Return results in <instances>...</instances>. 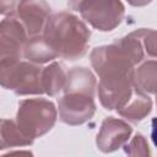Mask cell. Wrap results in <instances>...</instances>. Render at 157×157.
Returning a JSON list of instances; mask_svg holds the SVG:
<instances>
[{
  "instance_id": "cell-1",
  "label": "cell",
  "mask_w": 157,
  "mask_h": 157,
  "mask_svg": "<svg viewBox=\"0 0 157 157\" xmlns=\"http://www.w3.org/2000/svg\"><path fill=\"white\" fill-rule=\"evenodd\" d=\"M43 37L59 58L76 60L86 54L91 31L76 15L61 11L50 16Z\"/></svg>"
},
{
  "instance_id": "cell-2",
  "label": "cell",
  "mask_w": 157,
  "mask_h": 157,
  "mask_svg": "<svg viewBox=\"0 0 157 157\" xmlns=\"http://www.w3.org/2000/svg\"><path fill=\"white\" fill-rule=\"evenodd\" d=\"M144 58L145 52L140 42L130 33L112 44L94 48L90 54L91 65L99 78L131 75Z\"/></svg>"
},
{
  "instance_id": "cell-3",
  "label": "cell",
  "mask_w": 157,
  "mask_h": 157,
  "mask_svg": "<svg viewBox=\"0 0 157 157\" xmlns=\"http://www.w3.org/2000/svg\"><path fill=\"white\" fill-rule=\"evenodd\" d=\"M58 109L45 98H28L18 103L16 113L17 125L33 140L45 135L56 121Z\"/></svg>"
},
{
  "instance_id": "cell-4",
  "label": "cell",
  "mask_w": 157,
  "mask_h": 157,
  "mask_svg": "<svg viewBox=\"0 0 157 157\" xmlns=\"http://www.w3.org/2000/svg\"><path fill=\"white\" fill-rule=\"evenodd\" d=\"M43 67L29 61L0 64V82L6 90L18 96L44 94L42 85Z\"/></svg>"
},
{
  "instance_id": "cell-5",
  "label": "cell",
  "mask_w": 157,
  "mask_h": 157,
  "mask_svg": "<svg viewBox=\"0 0 157 157\" xmlns=\"http://www.w3.org/2000/svg\"><path fill=\"white\" fill-rule=\"evenodd\" d=\"M69 5L78 11L87 23L102 32L113 31L120 25L125 13L124 4L118 0H83Z\"/></svg>"
},
{
  "instance_id": "cell-6",
  "label": "cell",
  "mask_w": 157,
  "mask_h": 157,
  "mask_svg": "<svg viewBox=\"0 0 157 157\" xmlns=\"http://www.w3.org/2000/svg\"><path fill=\"white\" fill-rule=\"evenodd\" d=\"M136 88L134 74L128 76L99 78L98 98L105 109L119 112L131 99Z\"/></svg>"
},
{
  "instance_id": "cell-7",
  "label": "cell",
  "mask_w": 157,
  "mask_h": 157,
  "mask_svg": "<svg viewBox=\"0 0 157 157\" xmlns=\"http://www.w3.org/2000/svg\"><path fill=\"white\" fill-rule=\"evenodd\" d=\"M28 39L25 28L15 16L4 17L0 22V64L20 61Z\"/></svg>"
},
{
  "instance_id": "cell-8",
  "label": "cell",
  "mask_w": 157,
  "mask_h": 157,
  "mask_svg": "<svg viewBox=\"0 0 157 157\" xmlns=\"http://www.w3.org/2000/svg\"><path fill=\"white\" fill-rule=\"evenodd\" d=\"M58 112L63 123L70 126L82 125L96 113L94 97L83 93H64L58 99Z\"/></svg>"
},
{
  "instance_id": "cell-9",
  "label": "cell",
  "mask_w": 157,
  "mask_h": 157,
  "mask_svg": "<svg viewBox=\"0 0 157 157\" xmlns=\"http://www.w3.org/2000/svg\"><path fill=\"white\" fill-rule=\"evenodd\" d=\"M25 28L28 38L42 36L48 20L52 16L50 6L45 1H17L12 13Z\"/></svg>"
},
{
  "instance_id": "cell-10",
  "label": "cell",
  "mask_w": 157,
  "mask_h": 157,
  "mask_svg": "<svg viewBox=\"0 0 157 157\" xmlns=\"http://www.w3.org/2000/svg\"><path fill=\"white\" fill-rule=\"evenodd\" d=\"M132 134V128L124 120L108 117L102 121L96 137L97 148L103 153H112L124 147Z\"/></svg>"
},
{
  "instance_id": "cell-11",
  "label": "cell",
  "mask_w": 157,
  "mask_h": 157,
  "mask_svg": "<svg viewBox=\"0 0 157 157\" xmlns=\"http://www.w3.org/2000/svg\"><path fill=\"white\" fill-rule=\"evenodd\" d=\"M97 81L92 71L83 66H76L67 71L64 93H83L94 97Z\"/></svg>"
},
{
  "instance_id": "cell-12",
  "label": "cell",
  "mask_w": 157,
  "mask_h": 157,
  "mask_svg": "<svg viewBox=\"0 0 157 157\" xmlns=\"http://www.w3.org/2000/svg\"><path fill=\"white\" fill-rule=\"evenodd\" d=\"M152 109V101L150 96L139 88H136L134 96L128 102V104L118 112L120 117L129 120L130 123H140L142 119H145Z\"/></svg>"
},
{
  "instance_id": "cell-13",
  "label": "cell",
  "mask_w": 157,
  "mask_h": 157,
  "mask_svg": "<svg viewBox=\"0 0 157 157\" xmlns=\"http://www.w3.org/2000/svg\"><path fill=\"white\" fill-rule=\"evenodd\" d=\"M23 58L32 64L42 65V64L53 61L59 56L42 34L38 37L29 38L27 40L23 50Z\"/></svg>"
},
{
  "instance_id": "cell-14",
  "label": "cell",
  "mask_w": 157,
  "mask_h": 157,
  "mask_svg": "<svg viewBox=\"0 0 157 157\" xmlns=\"http://www.w3.org/2000/svg\"><path fill=\"white\" fill-rule=\"evenodd\" d=\"M66 75L67 72L65 71V67L61 63L53 61L52 64L44 66L42 72V85L44 94L53 97L64 91Z\"/></svg>"
},
{
  "instance_id": "cell-15",
  "label": "cell",
  "mask_w": 157,
  "mask_h": 157,
  "mask_svg": "<svg viewBox=\"0 0 157 157\" xmlns=\"http://www.w3.org/2000/svg\"><path fill=\"white\" fill-rule=\"evenodd\" d=\"M0 148H10L18 146H28L33 144V139H31L16 123L13 119H1L0 126Z\"/></svg>"
},
{
  "instance_id": "cell-16",
  "label": "cell",
  "mask_w": 157,
  "mask_h": 157,
  "mask_svg": "<svg viewBox=\"0 0 157 157\" xmlns=\"http://www.w3.org/2000/svg\"><path fill=\"white\" fill-rule=\"evenodd\" d=\"M134 82L140 91L157 94V60H147L135 67Z\"/></svg>"
},
{
  "instance_id": "cell-17",
  "label": "cell",
  "mask_w": 157,
  "mask_h": 157,
  "mask_svg": "<svg viewBox=\"0 0 157 157\" xmlns=\"http://www.w3.org/2000/svg\"><path fill=\"white\" fill-rule=\"evenodd\" d=\"M130 34L140 42L145 55L148 58H157V29L139 28Z\"/></svg>"
},
{
  "instance_id": "cell-18",
  "label": "cell",
  "mask_w": 157,
  "mask_h": 157,
  "mask_svg": "<svg viewBox=\"0 0 157 157\" xmlns=\"http://www.w3.org/2000/svg\"><path fill=\"white\" fill-rule=\"evenodd\" d=\"M124 152L128 157H151V150L146 137L137 132L130 141L124 146Z\"/></svg>"
},
{
  "instance_id": "cell-19",
  "label": "cell",
  "mask_w": 157,
  "mask_h": 157,
  "mask_svg": "<svg viewBox=\"0 0 157 157\" xmlns=\"http://www.w3.org/2000/svg\"><path fill=\"white\" fill-rule=\"evenodd\" d=\"M1 157H34V155L31 151L27 150H20V151H10Z\"/></svg>"
},
{
  "instance_id": "cell-20",
  "label": "cell",
  "mask_w": 157,
  "mask_h": 157,
  "mask_svg": "<svg viewBox=\"0 0 157 157\" xmlns=\"http://www.w3.org/2000/svg\"><path fill=\"white\" fill-rule=\"evenodd\" d=\"M151 125H152V130H151V140H152L153 145L157 147V117L152 119Z\"/></svg>"
},
{
  "instance_id": "cell-21",
  "label": "cell",
  "mask_w": 157,
  "mask_h": 157,
  "mask_svg": "<svg viewBox=\"0 0 157 157\" xmlns=\"http://www.w3.org/2000/svg\"><path fill=\"white\" fill-rule=\"evenodd\" d=\"M156 104H157V94H156Z\"/></svg>"
}]
</instances>
